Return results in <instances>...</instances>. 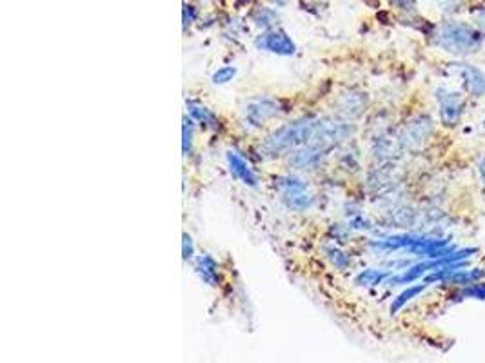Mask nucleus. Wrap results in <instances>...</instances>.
I'll return each mask as SVG.
<instances>
[{"label":"nucleus","mask_w":485,"mask_h":363,"mask_svg":"<svg viewBox=\"0 0 485 363\" xmlns=\"http://www.w3.org/2000/svg\"><path fill=\"white\" fill-rule=\"evenodd\" d=\"M274 187L279 189L282 202L293 211H307L313 206V197L307 193L306 180L295 175L279 176Z\"/></svg>","instance_id":"7ed1b4c3"},{"label":"nucleus","mask_w":485,"mask_h":363,"mask_svg":"<svg viewBox=\"0 0 485 363\" xmlns=\"http://www.w3.org/2000/svg\"><path fill=\"white\" fill-rule=\"evenodd\" d=\"M182 151H184V157H189L191 151H193V118L185 117L184 118V127H182Z\"/></svg>","instance_id":"a211bd4d"},{"label":"nucleus","mask_w":485,"mask_h":363,"mask_svg":"<svg viewBox=\"0 0 485 363\" xmlns=\"http://www.w3.org/2000/svg\"><path fill=\"white\" fill-rule=\"evenodd\" d=\"M197 20V8L193 6H184V26L188 27L189 24H193Z\"/></svg>","instance_id":"4be33fe9"},{"label":"nucleus","mask_w":485,"mask_h":363,"mask_svg":"<svg viewBox=\"0 0 485 363\" xmlns=\"http://www.w3.org/2000/svg\"><path fill=\"white\" fill-rule=\"evenodd\" d=\"M328 252V258L331 260V264L337 267V269H347L351 265V258L349 255H346L344 251H340L338 247H328L325 249Z\"/></svg>","instance_id":"f3484780"},{"label":"nucleus","mask_w":485,"mask_h":363,"mask_svg":"<svg viewBox=\"0 0 485 363\" xmlns=\"http://www.w3.org/2000/svg\"><path fill=\"white\" fill-rule=\"evenodd\" d=\"M387 278H389V273H387V271L367 269L356 276V283H358V285H365V287H374V285H380L382 282H386Z\"/></svg>","instance_id":"f8f14e48"},{"label":"nucleus","mask_w":485,"mask_h":363,"mask_svg":"<svg viewBox=\"0 0 485 363\" xmlns=\"http://www.w3.org/2000/svg\"><path fill=\"white\" fill-rule=\"evenodd\" d=\"M188 113L189 117L198 122L204 129H216L218 127V118L215 113H211L206 106L195 102V100H188Z\"/></svg>","instance_id":"9b49d317"},{"label":"nucleus","mask_w":485,"mask_h":363,"mask_svg":"<svg viewBox=\"0 0 485 363\" xmlns=\"http://www.w3.org/2000/svg\"><path fill=\"white\" fill-rule=\"evenodd\" d=\"M460 75H462V80L469 93L475 94V97L485 94V75L480 69L475 68V66H462Z\"/></svg>","instance_id":"9d476101"},{"label":"nucleus","mask_w":485,"mask_h":363,"mask_svg":"<svg viewBox=\"0 0 485 363\" xmlns=\"http://www.w3.org/2000/svg\"><path fill=\"white\" fill-rule=\"evenodd\" d=\"M482 26L485 27V9H484V13H482Z\"/></svg>","instance_id":"b1692460"},{"label":"nucleus","mask_w":485,"mask_h":363,"mask_svg":"<svg viewBox=\"0 0 485 363\" xmlns=\"http://www.w3.org/2000/svg\"><path fill=\"white\" fill-rule=\"evenodd\" d=\"M323 155H325V152H323L322 149L307 144L306 148L300 149V151H295V155H293L291 158V164L297 167V169H315L320 162H322Z\"/></svg>","instance_id":"1a4fd4ad"},{"label":"nucleus","mask_w":485,"mask_h":363,"mask_svg":"<svg viewBox=\"0 0 485 363\" xmlns=\"http://www.w3.org/2000/svg\"><path fill=\"white\" fill-rule=\"evenodd\" d=\"M480 175H482V180L485 182V158L482 160V164H480Z\"/></svg>","instance_id":"5701e85b"},{"label":"nucleus","mask_w":485,"mask_h":363,"mask_svg":"<svg viewBox=\"0 0 485 363\" xmlns=\"http://www.w3.org/2000/svg\"><path fill=\"white\" fill-rule=\"evenodd\" d=\"M431 131V120L429 118H420L409 126V140H423Z\"/></svg>","instance_id":"dca6fc26"},{"label":"nucleus","mask_w":485,"mask_h":363,"mask_svg":"<svg viewBox=\"0 0 485 363\" xmlns=\"http://www.w3.org/2000/svg\"><path fill=\"white\" fill-rule=\"evenodd\" d=\"M276 20H279V15H276V11H273V9L269 8L258 9V11L253 15V22L258 27H262V29H273Z\"/></svg>","instance_id":"2eb2a0df"},{"label":"nucleus","mask_w":485,"mask_h":363,"mask_svg":"<svg viewBox=\"0 0 485 363\" xmlns=\"http://www.w3.org/2000/svg\"><path fill=\"white\" fill-rule=\"evenodd\" d=\"M195 273L198 274V278L202 280V283L209 285V287H216L220 285V273H218V264L211 255H200L195 260Z\"/></svg>","instance_id":"6e6552de"},{"label":"nucleus","mask_w":485,"mask_h":363,"mask_svg":"<svg viewBox=\"0 0 485 363\" xmlns=\"http://www.w3.org/2000/svg\"><path fill=\"white\" fill-rule=\"evenodd\" d=\"M255 45L256 50L276 55V57H293V55L297 53V44H295L291 36L283 31V29H280V27L265 29L262 35H258L255 38Z\"/></svg>","instance_id":"20e7f679"},{"label":"nucleus","mask_w":485,"mask_h":363,"mask_svg":"<svg viewBox=\"0 0 485 363\" xmlns=\"http://www.w3.org/2000/svg\"><path fill=\"white\" fill-rule=\"evenodd\" d=\"M225 160H227L231 175L239 180V182H242L247 187H258V176H256V173L253 171V167L249 166V162L246 158L240 157L239 152L227 151Z\"/></svg>","instance_id":"0eeeda50"},{"label":"nucleus","mask_w":485,"mask_h":363,"mask_svg":"<svg viewBox=\"0 0 485 363\" xmlns=\"http://www.w3.org/2000/svg\"><path fill=\"white\" fill-rule=\"evenodd\" d=\"M237 76V68L234 66H224V68L216 69L215 73H213L211 80L215 85H224L227 84V82H231Z\"/></svg>","instance_id":"6ab92c4d"},{"label":"nucleus","mask_w":485,"mask_h":363,"mask_svg":"<svg viewBox=\"0 0 485 363\" xmlns=\"http://www.w3.org/2000/svg\"><path fill=\"white\" fill-rule=\"evenodd\" d=\"M436 99H438V106H440L442 122H444L445 126H454V124L460 120V117H462V94L442 87V90H438V93H436Z\"/></svg>","instance_id":"423d86ee"},{"label":"nucleus","mask_w":485,"mask_h":363,"mask_svg":"<svg viewBox=\"0 0 485 363\" xmlns=\"http://www.w3.org/2000/svg\"><path fill=\"white\" fill-rule=\"evenodd\" d=\"M436 42L449 53L465 55L477 50L482 42V36L475 27L468 24L447 22L440 27Z\"/></svg>","instance_id":"f03ea898"},{"label":"nucleus","mask_w":485,"mask_h":363,"mask_svg":"<svg viewBox=\"0 0 485 363\" xmlns=\"http://www.w3.org/2000/svg\"><path fill=\"white\" fill-rule=\"evenodd\" d=\"M283 2H286V0H279V4H283Z\"/></svg>","instance_id":"393cba45"},{"label":"nucleus","mask_w":485,"mask_h":363,"mask_svg":"<svg viewBox=\"0 0 485 363\" xmlns=\"http://www.w3.org/2000/svg\"><path fill=\"white\" fill-rule=\"evenodd\" d=\"M318 122V118L315 117H302L297 118V120H293L288 126L279 127V129L273 131V133L264 140L262 151H264L265 155L274 157V155H280V152L289 151V149L309 144L313 135H315Z\"/></svg>","instance_id":"f257e3e1"},{"label":"nucleus","mask_w":485,"mask_h":363,"mask_svg":"<svg viewBox=\"0 0 485 363\" xmlns=\"http://www.w3.org/2000/svg\"><path fill=\"white\" fill-rule=\"evenodd\" d=\"M193 256H195L193 238L189 236L188 233H184V240H182V258H184V260H191Z\"/></svg>","instance_id":"aec40b11"},{"label":"nucleus","mask_w":485,"mask_h":363,"mask_svg":"<svg viewBox=\"0 0 485 363\" xmlns=\"http://www.w3.org/2000/svg\"><path fill=\"white\" fill-rule=\"evenodd\" d=\"M426 287H427V283H422V285H411L409 289H405L402 294L396 296L395 301L391 304V313H398V311H400L407 301L413 300L414 296H418L422 291H426Z\"/></svg>","instance_id":"4468645a"},{"label":"nucleus","mask_w":485,"mask_h":363,"mask_svg":"<svg viewBox=\"0 0 485 363\" xmlns=\"http://www.w3.org/2000/svg\"><path fill=\"white\" fill-rule=\"evenodd\" d=\"M485 273L482 269H468V271H454L453 274H451L449 282L451 283H460V285H469V283H475L478 282L480 278H484Z\"/></svg>","instance_id":"ddd939ff"},{"label":"nucleus","mask_w":485,"mask_h":363,"mask_svg":"<svg viewBox=\"0 0 485 363\" xmlns=\"http://www.w3.org/2000/svg\"><path fill=\"white\" fill-rule=\"evenodd\" d=\"M465 298H478V300H485V285H471L469 289L462 292Z\"/></svg>","instance_id":"412c9836"},{"label":"nucleus","mask_w":485,"mask_h":363,"mask_svg":"<svg viewBox=\"0 0 485 363\" xmlns=\"http://www.w3.org/2000/svg\"><path fill=\"white\" fill-rule=\"evenodd\" d=\"M282 106L279 100L269 99V97H258V99H251L244 108V117L249 122V126L262 127L267 120L279 117L282 113Z\"/></svg>","instance_id":"39448f33"}]
</instances>
